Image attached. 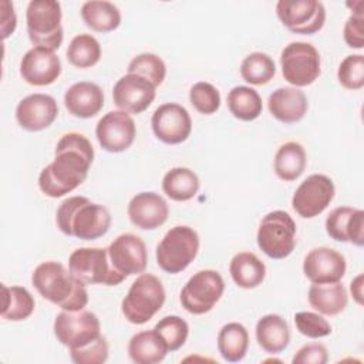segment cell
Wrapping results in <instances>:
<instances>
[{
  "mask_svg": "<svg viewBox=\"0 0 364 364\" xmlns=\"http://www.w3.org/2000/svg\"><path fill=\"white\" fill-rule=\"evenodd\" d=\"M92 161L94 148L85 135L64 134L55 145L53 162L38 175L40 191L50 198L73 192L87 179Z\"/></svg>",
  "mask_w": 364,
  "mask_h": 364,
  "instance_id": "6da1fadb",
  "label": "cell"
},
{
  "mask_svg": "<svg viewBox=\"0 0 364 364\" xmlns=\"http://www.w3.org/2000/svg\"><path fill=\"white\" fill-rule=\"evenodd\" d=\"M31 283L43 299L63 310H81L88 304L85 284L78 282L60 262L40 263L31 274Z\"/></svg>",
  "mask_w": 364,
  "mask_h": 364,
  "instance_id": "7a4b0ae2",
  "label": "cell"
},
{
  "mask_svg": "<svg viewBox=\"0 0 364 364\" xmlns=\"http://www.w3.org/2000/svg\"><path fill=\"white\" fill-rule=\"evenodd\" d=\"M55 222L67 236L95 240L109 230L111 215L105 206L94 203L85 196H71L58 206Z\"/></svg>",
  "mask_w": 364,
  "mask_h": 364,
  "instance_id": "3957f363",
  "label": "cell"
},
{
  "mask_svg": "<svg viewBox=\"0 0 364 364\" xmlns=\"http://www.w3.org/2000/svg\"><path fill=\"white\" fill-rule=\"evenodd\" d=\"M165 289L162 282L151 274H139L122 299L121 311L125 318L136 326L148 323L164 306Z\"/></svg>",
  "mask_w": 364,
  "mask_h": 364,
  "instance_id": "277c9868",
  "label": "cell"
},
{
  "mask_svg": "<svg viewBox=\"0 0 364 364\" xmlns=\"http://www.w3.org/2000/svg\"><path fill=\"white\" fill-rule=\"evenodd\" d=\"M61 4L55 0H31L26 11L27 34L34 47L51 51L60 48L64 31L61 26Z\"/></svg>",
  "mask_w": 364,
  "mask_h": 364,
  "instance_id": "5b68a950",
  "label": "cell"
},
{
  "mask_svg": "<svg viewBox=\"0 0 364 364\" xmlns=\"http://www.w3.org/2000/svg\"><path fill=\"white\" fill-rule=\"evenodd\" d=\"M199 252V235L195 229L178 225L171 228L156 246V263L169 274L183 272Z\"/></svg>",
  "mask_w": 364,
  "mask_h": 364,
  "instance_id": "8992f818",
  "label": "cell"
},
{
  "mask_svg": "<svg viewBox=\"0 0 364 364\" xmlns=\"http://www.w3.org/2000/svg\"><path fill=\"white\" fill-rule=\"evenodd\" d=\"M70 273L82 284L117 286L125 280L111 264L108 249L80 247L68 259Z\"/></svg>",
  "mask_w": 364,
  "mask_h": 364,
  "instance_id": "52a82bcc",
  "label": "cell"
},
{
  "mask_svg": "<svg viewBox=\"0 0 364 364\" xmlns=\"http://www.w3.org/2000/svg\"><path fill=\"white\" fill-rule=\"evenodd\" d=\"M296 223L287 212H269L260 220L256 235L257 246L270 259H284L296 247Z\"/></svg>",
  "mask_w": 364,
  "mask_h": 364,
  "instance_id": "ba28073f",
  "label": "cell"
},
{
  "mask_svg": "<svg viewBox=\"0 0 364 364\" xmlns=\"http://www.w3.org/2000/svg\"><path fill=\"white\" fill-rule=\"evenodd\" d=\"M282 74L296 88L313 84L321 73V60L317 48L304 41L289 43L280 55Z\"/></svg>",
  "mask_w": 364,
  "mask_h": 364,
  "instance_id": "9c48e42d",
  "label": "cell"
},
{
  "mask_svg": "<svg viewBox=\"0 0 364 364\" xmlns=\"http://www.w3.org/2000/svg\"><path fill=\"white\" fill-rule=\"evenodd\" d=\"M225 282L220 273L212 269L196 272L181 290V304L191 314H205L220 300Z\"/></svg>",
  "mask_w": 364,
  "mask_h": 364,
  "instance_id": "30bf717a",
  "label": "cell"
},
{
  "mask_svg": "<svg viewBox=\"0 0 364 364\" xmlns=\"http://www.w3.org/2000/svg\"><path fill=\"white\" fill-rule=\"evenodd\" d=\"M54 334L68 350L80 348L101 336L98 317L85 310H63L54 320Z\"/></svg>",
  "mask_w": 364,
  "mask_h": 364,
  "instance_id": "8fae6325",
  "label": "cell"
},
{
  "mask_svg": "<svg viewBox=\"0 0 364 364\" xmlns=\"http://www.w3.org/2000/svg\"><path fill=\"white\" fill-rule=\"evenodd\" d=\"M276 14L282 24L296 34H314L326 21V9L317 0H280Z\"/></svg>",
  "mask_w": 364,
  "mask_h": 364,
  "instance_id": "7c38bea8",
  "label": "cell"
},
{
  "mask_svg": "<svg viewBox=\"0 0 364 364\" xmlns=\"http://www.w3.org/2000/svg\"><path fill=\"white\" fill-rule=\"evenodd\" d=\"M334 193V183L327 175L313 173L307 176L294 191L291 206L299 216L311 219L326 210V208L331 203Z\"/></svg>",
  "mask_w": 364,
  "mask_h": 364,
  "instance_id": "4fadbf2b",
  "label": "cell"
},
{
  "mask_svg": "<svg viewBox=\"0 0 364 364\" xmlns=\"http://www.w3.org/2000/svg\"><path fill=\"white\" fill-rule=\"evenodd\" d=\"M151 127L159 141L176 145L186 141L191 135L192 119L185 107L176 102H166L154 111Z\"/></svg>",
  "mask_w": 364,
  "mask_h": 364,
  "instance_id": "5bb4252c",
  "label": "cell"
},
{
  "mask_svg": "<svg viewBox=\"0 0 364 364\" xmlns=\"http://www.w3.org/2000/svg\"><path fill=\"white\" fill-rule=\"evenodd\" d=\"M136 128L132 117L125 111L107 112L95 127V135L102 149L118 154L127 151L135 139Z\"/></svg>",
  "mask_w": 364,
  "mask_h": 364,
  "instance_id": "9a60e30c",
  "label": "cell"
},
{
  "mask_svg": "<svg viewBox=\"0 0 364 364\" xmlns=\"http://www.w3.org/2000/svg\"><path fill=\"white\" fill-rule=\"evenodd\" d=\"M108 249L112 267L125 279L128 276L144 273L148 262V252L144 240L134 233L117 236Z\"/></svg>",
  "mask_w": 364,
  "mask_h": 364,
  "instance_id": "2e32d148",
  "label": "cell"
},
{
  "mask_svg": "<svg viewBox=\"0 0 364 364\" xmlns=\"http://www.w3.org/2000/svg\"><path fill=\"white\" fill-rule=\"evenodd\" d=\"M156 88L144 77L127 73L114 85V104L128 114L144 112L155 100Z\"/></svg>",
  "mask_w": 364,
  "mask_h": 364,
  "instance_id": "e0dca14e",
  "label": "cell"
},
{
  "mask_svg": "<svg viewBox=\"0 0 364 364\" xmlns=\"http://www.w3.org/2000/svg\"><path fill=\"white\" fill-rule=\"evenodd\" d=\"M61 74V61L55 51L44 47L30 48L20 61V75L36 87L53 84Z\"/></svg>",
  "mask_w": 364,
  "mask_h": 364,
  "instance_id": "ac0fdd59",
  "label": "cell"
},
{
  "mask_svg": "<svg viewBox=\"0 0 364 364\" xmlns=\"http://www.w3.org/2000/svg\"><path fill=\"white\" fill-rule=\"evenodd\" d=\"M344 256L331 247L311 249L303 262V273L311 283H336L346 274Z\"/></svg>",
  "mask_w": 364,
  "mask_h": 364,
  "instance_id": "d6986e66",
  "label": "cell"
},
{
  "mask_svg": "<svg viewBox=\"0 0 364 364\" xmlns=\"http://www.w3.org/2000/svg\"><path fill=\"white\" fill-rule=\"evenodd\" d=\"M58 115L57 101L48 94H30L24 97L16 108V119L18 125L30 132L48 128Z\"/></svg>",
  "mask_w": 364,
  "mask_h": 364,
  "instance_id": "ffe728a7",
  "label": "cell"
},
{
  "mask_svg": "<svg viewBox=\"0 0 364 364\" xmlns=\"http://www.w3.org/2000/svg\"><path fill=\"white\" fill-rule=\"evenodd\" d=\"M128 218L142 230H154L162 226L169 215L166 200L155 192H139L128 203Z\"/></svg>",
  "mask_w": 364,
  "mask_h": 364,
  "instance_id": "44dd1931",
  "label": "cell"
},
{
  "mask_svg": "<svg viewBox=\"0 0 364 364\" xmlns=\"http://www.w3.org/2000/svg\"><path fill=\"white\" fill-rule=\"evenodd\" d=\"M327 235L337 242L364 245V212L350 206H338L326 219Z\"/></svg>",
  "mask_w": 364,
  "mask_h": 364,
  "instance_id": "7402d4cb",
  "label": "cell"
},
{
  "mask_svg": "<svg viewBox=\"0 0 364 364\" xmlns=\"http://www.w3.org/2000/svg\"><path fill=\"white\" fill-rule=\"evenodd\" d=\"M269 112L283 124H294L303 119L309 102L306 94L296 87H280L267 100Z\"/></svg>",
  "mask_w": 364,
  "mask_h": 364,
  "instance_id": "603a6c76",
  "label": "cell"
},
{
  "mask_svg": "<svg viewBox=\"0 0 364 364\" xmlns=\"http://www.w3.org/2000/svg\"><path fill=\"white\" fill-rule=\"evenodd\" d=\"M67 111L77 118L95 117L104 107V92L100 85L90 81L73 84L64 94Z\"/></svg>",
  "mask_w": 364,
  "mask_h": 364,
  "instance_id": "cb8c5ba5",
  "label": "cell"
},
{
  "mask_svg": "<svg viewBox=\"0 0 364 364\" xmlns=\"http://www.w3.org/2000/svg\"><path fill=\"white\" fill-rule=\"evenodd\" d=\"M257 344L270 354H279L290 343V328L287 321L279 314H266L256 323Z\"/></svg>",
  "mask_w": 364,
  "mask_h": 364,
  "instance_id": "d4e9b609",
  "label": "cell"
},
{
  "mask_svg": "<svg viewBox=\"0 0 364 364\" xmlns=\"http://www.w3.org/2000/svg\"><path fill=\"white\" fill-rule=\"evenodd\" d=\"M307 299L310 306L324 316H336L344 311L348 303L346 287L340 283H313Z\"/></svg>",
  "mask_w": 364,
  "mask_h": 364,
  "instance_id": "484cf974",
  "label": "cell"
},
{
  "mask_svg": "<svg viewBox=\"0 0 364 364\" xmlns=\"http://www.w3.org/2000/svg\"><path fill=\"white\" fill-rule=\"evenodd\" d=\"M166 354L168 348L154 328L134 334L128 343V355L136 364H156Z\"/></svg>",
  "mask_w": 364,
  "mask_h": 364,
  "instance_id": "4316f807",
  "label": "cell"
},
{
  "mask_svg": "<svg viewBox=\"0 0 364 364\" xmlns=\"http://www.w3.org/2000/svg\"><path fill=\"white\" fill-rule=\"evenodd\" d=\"M233 282L242 289H255L263 283L266 276L264 263L252 252L236 253L229 264Z\"/></svg>",
  "mask_w": 364,
  "mask_h": 364,
  "instance_id": "83f0119b",
  "label": "cell"
},
{
  "mask_svg": "<svg viewBox=\"0 0 364 364\" xmlns=\"http://www.w3.org/2000/svg\"><path fill=\"white\" fill-rule=\"evenodd\" d=\"M81 17L87 27L97 33H109L119 27L121 13L111 1L91 0L81 7Z\"/></svg>",
  "mask_w": 364,
  "mask_h": 364,
  "instance_id": "f1b7e54d",
  "label": "cell"
},
{
  "mask_svg": "<svg viewBox=\"0 0 364 364\" xmlns=\"http://www.w3.org/2000/svg\"><path fill=\"white\" fill-rule=\"evenodd\" d=\"M307 165L304 148L294 141L283 144L274 155V173L282 181L290 182L301 176Z\"/></svg>",
  "mask_w": 364,
  "mask_h": 364,
  "instance_id": "f546056e",
  "label": "cell"
},
{
  "mask_svg": "<svg viewBox=\"0 0 364 364\" xmlns=\"http://www.w3.org/2000/svg\"><path fill=\"white\" fill-rule=\"evenodd\" d=\"M249 333L240 323L225 324L218 333V350L228 363L242 361L247 353Z\"/></svg>",
  "mask_w": 364,
  "mask_h": 364,
  "instance_id": "4dcf8cb0",
  "label": "cell"
},
{
  "mask_svg": "<svg viewBox=\"0 0 364 364\" xmlns=\"http://www.w3.org/2000/svg\"><path fill=\"white\" fill-rule=\"evenodd\" d=\"M162 191L172 200H191L199 191V178L189 168H172L162 178Z\"/></svg>",
  "mask_w": 364,
  "mask_h": 364,
  "instance_id": "1f68e13d",
  "label": "cell"
},
{
  "mask_svg": "<svg viewBox=\"0 0 364 364\" xmlns=\"http://www.w3.org/2000/svg\"><path fill=\"white\" fill-rule=\"evenodd\" d=\"M36 307L31 293L21 286L1 284V317L9 321L28 318Z\"/></svg>",
  "mask_w": 364,
  "mask_h": 364,
  "instance_id": "d6a6232c",
  "label": "cell"
},
{
  "mask_svg": "<svg viewBox=\"0 0 364 364\" xmlns=\"http://www.w3.org/2000/svg\"><path fill=\"white\" fill-rule=\"evenodd\" d=\"M228 108L235 118L240 121H253L262 114L263 104L256 90L246 85H237L228 94Z\"/></svg>",
  "mask_w": 364,
  "mask_h": 364,
  "instance_id": "836d02e7",
  "label": "cell"
},
{
  "mask_svg": "<svg viewBox=\"0 0 364 364\" xmlns=\"http://www.w3.org/2000/svg\"><path fill=\"white\" fill-rule=\"evenodd\" d=\"M101 58L100 41L91 34L75 36L67 48V60L77 68L94 67Z\"/></svg>",
  "mask_w": 364,
  "mask_h": 364,
  "instance_id": "e575fe53",
  "label": "cell"
},
{
  "mask_svg": "<svg viewBox=\"0 0 364 364\" xmlns=\"http://www.w3.org/2000/svg\"><path fill=\"white\" fill-rule=\"evenodd\" d=\"M276 74L273 58L262 51H255L246 55L240 64L242 78L252 85H264Z\"/></svg>",
  "mask_w": 364,
  "mask_h": 364,
  "instance_id": "d590c367",
  "label": "cell"
},
{
  "mask_svg": "<svg viewBox=\"0 0 364 364\" xmlns=\"http://www.w3.org/2000/svg\"><path fill=\"white\" fill-rule=\"evenodd\" d=\"M128 73L146 78L156 88L165 80L166 65L164 60L156 54L142 53L129 61Z\"/></svg>",
  "mask_w": 364,
  "mask_h": 364,
  "instance_id": "8d00e7d4",
  "label": "cell"
},
{
  "mask_svg": "<svg viewBox=\"0 0 364 364\" xmlns=\"http://www.w3.org/2000/svg\"><path fill=\"white\" fill-rule=\"evenodd\" d=\"M154 330L162 338L168 351L179 350L189 334L188 323L179 316H165L155 324Z\"/></svg>",
  "mask_w": 364,
  "mask_h": 364,
  "instance_id": "74e56055",
  "label": "cell"
},
{
  "mask_svg": "<svg viewBox=\"0 0 364 364\" xmlns=\"http://www.w3.org/2000/svg\"><path fill=\"white\" fill-rule=\"evenodd\" d=\"M189 101L198 112L210 115L215 114L220 107V94L210 82L199 81L191 87Z\"/></svg>",
  "mask_w": 364,
  "mask_h": 364,
  "instance_id": "f35d334b",
  "label": "cell"
},
{
  "mask_svg": "<svg viewBox=\"0 0 364 364\" xmlns=\"http://www.w3.org/2000/svg\"><path fill=\"white\" fill-rule=\"evenodd\" d=\"M337 80L346 90H360L364 87V55H347L338 65Z\"/></svg>",
  "mask_w": 364,
  "mask_h": 364,
  "instance_id": "ab89813d",
  "label": "cell"
},
{
  "mask_svg": "<svg viewBox=\"0 0 364 364\" xmlns=\"http://www.w3.org/2000/svg\"><path fill=\"white\" fill-rule=\"evenodd\" d=\"M294 324L297 331L309 338H321L331 333L330 323L321 314L313 311L296 313Z\"/></svg>",
  "mask_w": 364,
  "mask_h": 364,
  "instance_id": "60d3db41",
  "label": "cell"
},
{
  "mask_svg": "<svg viewBox=\"0 0 364 364\" xmlns=\"http://www.w3.org/2000/svg\"><path fill=\"white\" fill-rule=\"evenodd\" d=\"M108 343L100 336L90 344L70 350V357L75 364H102L108 358Z\"/></svg>",
  "mask_w": 364,
  "mask_h": 364,
  "instance_id": "b9f144b4",
  "label": "cell"
},
{
  "mask_svg": "<svg viewBox=\"0 0 364 364\" xmlns=\"http://www.w3.org/2000/svg\"><path fill=\"white\" fill-rule=\"evenodd\" d=\"M344 41L348 47L361 50L364 47V14L361 11H353L347 18L343 30Z\"/></svg>",
  "mask_w": 364,
  "mask_h": 364,
  "instance_id": "7bdbcfd3",
  "label": "cell"
},
{
  "mask_svg": "<svg viewBox=\"0 0 364 364\" xmlns=\"http://www.w3.org/2000/svg\"><path fill=\"white\" fill-rule=\"evenodd\" d=\"M328 360L327 348L323 344L311 343L306 344L297 350L293 355V364H326Z\"/></svg>",
  "mask_w": 364,
  "mask_h": 364,
  "instance_id": "ee69618b",
  "label": "cell"
},
{
  "mask_svg": "<svg viewBox=\"0 0 364 364\" xmlns=\"http://www.w3.org/2000/svg\"><path fill=\"white\" fill-rule=\"evenodd\" d=\"M0 7H1V37L3 40H6L9 36L14 33L17 26V18H16L13 4L10 1L3 0L0 3Z\"/></svg>",
  "mask_w": 364,
  "mask_h": 364,
  "instance_id": "f6af8a7d",
  "label": "cell"
},
{
  "mask_svg": "<svg viewBox=\"0 0 364 364\" xmlns=\"http://www.w3.org/2000/svg\"><path fill=\"white\" fill-rule=\"evenodd\" d=\"M363 274L360 273L357 277H354L353 279V282H351V284H350V290H351V294H353V297H354V300L360 304V306H363Z\"/></svg>",
  "mask_w": 364,
  "mask_h": 364,
  "instance_id": "bcb514c9",
  "label": "cell"
}]
</instances>
